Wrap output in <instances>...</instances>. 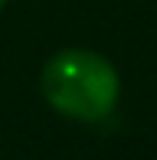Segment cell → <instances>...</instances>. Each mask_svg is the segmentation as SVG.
I'll list each match as a JSON object with an SVG mask.
<instances>
[{"label":"cell","mask_w":157,"mask_h":160,"mask_svg":"<svg viewBox=\"0 0 157 160\" xmlns=\"http://www.w3.org/2000/svg\"><path fill=\"white\" fill-rule=\"evenodd\" d=\"M39 88L56 114L78 124H98L121 101V75L108 56L72 46L46 59Z\"/></svg>","instance_id":"cell-1"},{"label":"cell","mask_w":157,"mask_h":160,"mask_svg":"<svg viewBox=\"0 0 157 160\" xmlns=\"http://www.w3.org/2000/svg\"><path fill=\"white\" fill-rule=\"evenodd\" d=\"M7 3H10V0H0V10H3V7H7Z\"/></svg>","instance_id":"cell-2"}]
</instances>
